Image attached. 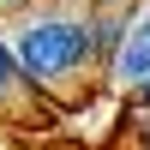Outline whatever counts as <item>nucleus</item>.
I'll return each instance as SVG.
<instances>
[{
	"instance_id": "nucleus-7",
	"label": "nucleus",
	"mask_w": 150,
	"mask_h": 150,
	"mask_svg": "<svg viewBox=\"0 0 150 150\" xmlns=\"http://www.w3.org/2000/svg\"><path fill=\"white\" fill-rule=\"evenodd\" d=\"M144 132H150V108H144Z\"/></svg>"
},
{
	"instance_id": "nucleus-1",
	"label": "nucleus",
	"mask_w": 150,
	"mask_h": 150,
	"mask_svg": "<svg viewBox=\"0 0 150 150\" xmlns=\"http://www.w3.org/2000/svg\"><path fill=\"white\" fill-rule=\"evenodd\" d=\"M6 42H12V60H18V72L30 78L36 96L42 90H66V84H78L96 66V54H90V18L60 12V6H30Z\"/></svg>"
},
{
	"instance_id": "nucleus-2",
	"label": "nucleus",
	"mask_w": 150,
	"mask_h": 150,
	"mask_svg": "<svg viewBox=\"0 0 150 150\" xmlns=\"http://www.w3.org/2000/svg\"><path fill=\"white\" fill-rule=\"evenodd\" d=\"M114 78H120V84H144V78H150V12L126 18L120 48H114Z\"/></svg>"
},
{
	"instance_id": "nucleus-4",
	"label": "nucleus",
	"mask_w": 150,
	"mask_h": 150,
	"mask_svg": "<svg viewBox=\"0 0 150 150\" xmlns=\"http://www.w3.org/2000/svg\"><path fill=\"white\" fill-rule=\"evenodd\" d=\"M120 30H126L120 18H96V12H90V54H96V66H114V48H120Z\"/></svg>"
},
{
	"instance_id": "nucleus-6",
	"label": "nucleus",
	"mask_w": 150,
	"mask_h": 150,
	"mask_svg": "<svg viewBox=\"0 0 150 150\" xmlns=\"http://www.w3.org/2000/svg\"><path fill=\"white\" fill-rule=\"evenodd\" d=\"M132 96H138V108H150V78H144V84H132Z\"/></svg>"
},
{
	"instance_id": "nucleus-3",
	"label": "nucleus",
	"mask_w": 150,
	"mask_h": 150,
	"mask_svg": "<svg viewBox=\"0 0 150 150\" xmlns=\"http://www.w3.org/2000/svg\"><path fill=\"white\" fill-rule=\"evenodd\" d=\"M24 90H30V78L18 72V60H12V42H6V30H0V120H6V114H18Z\"/></svg>"
},
{
	"instance_id": "nucleus-5",
	"label": "nucleus",
	"mask_w": 150,
	"mask_h": 150,
	"mask_svg": "<svg viewBox=\"0 0 150 150\" xmlns=\"http://www.w3.org/2000/svg\"><path fill=\"white\" fill-rule=\"evenodd\" d=\"M0 150H18V132H12L6 120H0Z\"/></svg>"
}]
</instances>
